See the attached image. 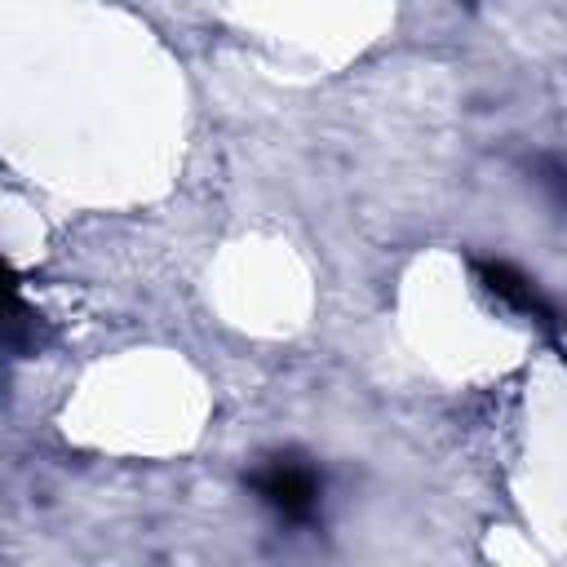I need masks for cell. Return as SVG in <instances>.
I'll return each mask as SVG.
<instances>
[{
    "mask_svg": "<svg viewBox=\"0 0 567 567\" xmlns=\"http://www.w3.org/2000/svg\"><path fill=\"white\" fill-rule=\"evenodd\" d=\"M248 487L257 492V501L284 518V523H315L319 505H323V474L292 452H279L270 461H261L248 474Z\"/></svg>",
    "mask_w": 567,
    "mask_h": 567,
    "instance_id": "1",
    "label": "cell"
},
{
    "mask_svg": "<svg viewBox=\"0 0 567 567\" xmlns=\"http://www.w3.org/2000/svg\"><path fill=\"white\" fill-rule=\"evenodd\" d=\"M474 270H478V284H483L501 306H509L514 315H527V319L554 328V306L540 297V288H536L523 270H514L509 261H478Z\"/></svg>",
    "mask_w": 567,
    "mask_h": 567,
    "instance_id": "2",
    "label": "cell"
},
{
    "mask_svg": "<svg viewBox=\"0 0 567 567\" xmlns=\"http://www.w3.org/2000/svg\"><path fill=\"white\" fill-rule=\"evenodd\" d=\"M18 315H22V301H18V284H13V275H9V270H4V261H0V319L18 323Z\"/></svg>",
    "mask_w": 567,
    "mask_h": 567,
    "instance_id": "3",
    "label": "cell"
}]
</instances>
